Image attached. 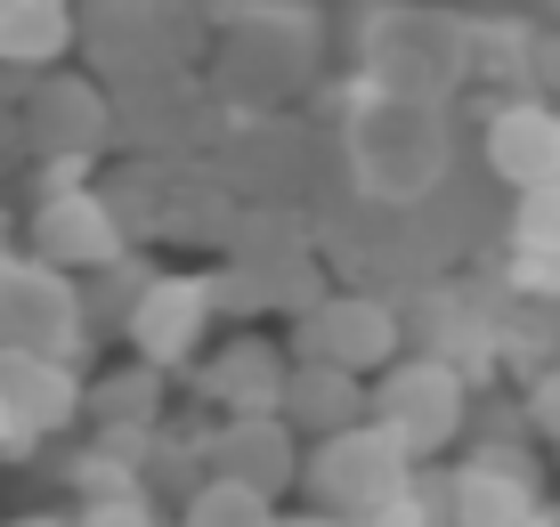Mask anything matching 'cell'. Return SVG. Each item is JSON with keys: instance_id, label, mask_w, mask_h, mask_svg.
<instances>
[{"instance_id": "obj_1", "label": "cell", "mask_w": 560, "mask_h": 527, "mask_svg": "<svg viewBox=\"0 0 560 527\" xmlns=\"http://www.w3.org/2000/svg\"><path fill=\"white\" fill-rule=\"evenodd\" d=\"M203 82L228 114H284L325 82V16L308 0H228L203 33Z\"/></svg>"}, {"instance_id": "obj_2", "label": "cell", "mask_w": 560, "mask_h": 527, "mask_svg": "<svg viewBox=\"0 0 560 527\" xmlns=\"http://www.w3.org/2000/svg\"><path fill=\"white\" fill-rule=\"evenodd\" d=\"M350 90L455 106L471 90V16L439 0H365L350 25Z\"/></svg>"}, {"instance_id": "obj_3", "label": "cell", "mask_w": 560, "mask_h": 527, "mask_svg": "<svg viewBox=\"0 0 560 527\" xmlns=\"http://www.w3.org/2000/svg\"><path fill=\"white\" fill-rule=\"evenodd\" d=\"M341 171L365 203L382 211H422L455 179V114L415 106V97H365L350 90L341 114Z\"/></svg>"}, {"instance_id": "obj_4", "label": "cell", "mask_w": 560, "mask_h": 527, "mask_svg": "<svg viewBox=\"0 0 560 527\" xmlns=\"http://www.w3.org/2000/svg\"><path fill=\"white\" fill-rule=\"evenodd\" d=\"M73 57L106 90H139L203 66V25L187 0H73Z\"/></svg>"}, {"instance_id": "obj_5", "label": "cell", "mask_w": 560, "mask_h": 527, "mask_svg": "<svg viewBox=\"0 0 560 527\" xmlns=\"http://www.w3.org/2000/svg\"><path fill=\"white\" fill-rule=\"evenodd\" d=\"M16 130H25V163H42V171H106V154L122 147L114 90L73 57L42 73H16Z\"/></svg>"}, {"instance_id": "obj_6", "label": "cell", "mask_w": 560, "mask_h": 527, "mask_svg": "<svg viewBox=\"0 0 560 527\" xmlns=\"http://www.w3.org/2000/svg\"><path fill=\"white\" fill-rule=\"evenodd\" d=\"M365 414L407 446L415 462H439L447 446L471 438V374H463L455 358H431V349H398L374 374Z\"/></svg>"}, {"instance_id": "obj_7", "label": "cell", "mask_w": 560, "mask_h": 527, "mask_svg": "<svg viewBox=\"0 0 560 527\" xmlns=\"http://www.w3.org/2000/svg\"><path fill=\"white\" fill-rule=\"evenodd\" d=\"M90 341L98 333H90L82 277L16 244L0 260V358H73L82 365Z\"/></svg>"}, {"instance_id": "obj_8", "label": "cell", "mask_w": 560, "mask_h": 527, "mask_svg": "<svg viewBox=\"0 0 560 527\" xmlns=\"http://www.w3.org/2000/svg\"><path fill=\"white\" fill-rule=\"evenodd\" d=\"M415 471H422V462H415L390 431H382L374 414H365V422H350V431L308 438V455H301V495L317 503V512H341V519L374 527L382 503H390Z\"/></svg>"}, {"instance_id": "obj_9", "label": "cell", "mask_w": 560, "mask_h": 527, "mask_svg": "<svg viewBox=\"0 0 560 527\" xmlns=\"http://www.w3.org/2000/svg\"><path fill=\"white\" fill-rule=\"evenodd\" d=\"M25 251L73 268V277H98V268H114L122 251H139V244H130V227H122V211H114L106 179L90 171V179H33Z\"/></svg>"}, {"instance_id": "obj_10", "label": "cell", "mask_w": 560, "mask_h": 527, "mask_svg": "<svg viewBox=\"0 0 560 527\" xmlns=\"http://www.w3.org/2000/svg\"><path fill=\"white\" fill-rule=\"evenodd\" d=\"M220 277L211 268H154L147 292L130 301L122 317V349L147 365H163V374H187V365L211 349V325H220Z\"/></svg>"}, {"instance_id": "obj_11", "label": "cell", "mask_w": 560, "mask_h": 527, "mask_svg": "<svg viewBox=\"0 0 560 527\" xmlns=\"http://www.w3.org/2000/svg\"><path fill=\"white\" fill-rule=\"evenodd\" d=\"M398 349H407V317H398L390 292H365V284H325L317 308L293 317V358H325V365H350V374H382Z\"/></svg>"}, {"instance_id": "obj_12", "label": "cell", "mask_w": 560, "mask_h": 527, "mask_svg": "<svg viewBox=\"0 0 560 527\" xmlns=\"http://www.w3.org/2000/svg\"><path fill=\"white\" fill-rule=\"evenodd\" d=\"M82 389L90 374L73 358H0V462H33L82 431Z\"/></svg>"}, {"instance_id": "obj_13", "label": "cell", "mask_w": 560, "mask_h": 527, "mask_svg": "<svg viewBox=\"0 0 560 527\" xmlns=\"http://www.w3.org/2000/svg\"><path fill=\"white\" fill-rule=\"evenodd\" d=\"M545 471L520 446L479 438L447 471V527H545Z\"/></svg>"}, {"instance_id": "obj_14", "label": "cell", "mask_w": 560, "mask_h": 527, "mask_svg": "<svg viewBox=\"0 0 560 527\" xmlns=\"http://www.w3.org/2000/svg\"><path fill=\"white\" fill-rule=\"evenodd\" d=\"M479 163H488V179L504 195L560 179V97H545V90L488 97V114H479Z\"/></svg>"}, {"instance_id": "obj_15", "label": "cell", "mask_w": 560, "mask_h": 527, "mask_svg": "<svg viewBox=\"0 0 560 527\" xmlns=\"http://www.w3.org/2000/svg\"><path fill=\"white\" fill-rule=\"evenodd\" d=\"M301 455L308 438L293 431L284 414H220L203 431V471L211 479H236L253 495H301Z\"/></svg>"}, {"instance_id": "obj_16", "label": "cell", "mask_w": 560, "mask_h": 527, "mask_svg": "<svg viewBox=\"0 0 560 527\" xmlns=\"http://www.w3.org/2000/svg\"><path fill=\"white\" fill-rule=\"evenodd\" d=\"M284 374H293V341H268V333H228L211 341L196 365H187V389L211 406V414H277Z\"/></svg>"}, {"instance_id": "obj_17", "label": "cell", "mask_w": 560, "mask_h": 527, "mask_svg": "<svg viewBox=\"0 0 560 527\" xmlns=\"http://www.w3.org/2000/svg\"><path fill=\"white\" fill-rule=\"evenodd\" d=\"M365 398H374V374H350V365H325V358H293L277 414L293 422L301 438H325V431L365 422Z\"/></svg>"}, {"instance_id": "obj_18", "label": "cell", "mask_w": 560, "mask_h": 527, "mask_svg": "<svg viewBox=\"0 0 560 527\" xmlns=\"http://www.w3.org/2000/svg\"><path fill=\"white\" fill-rule=\"evenodd\" d=\"M163 414H171V374L147 365V358H130V349H122V365L90 374V389H82L90 431H163Z\"/></svg>"}, {"instance_id": "obj_19", "label": "cell", "mask_w": 560, "mask_h": 527, "mask_svg": "<svg viewBox=\"0 0 560 527\" xmlns=\"http://www.w3.org/2000/svg\"><path fill=\"white\" fill-rule=\"evenodd\" d=\"M73 57V0H0V73H42Z\"/></svg>"}, {"instance_id": "obj_20", "label": "cell", "mask_w": 560, "mask_h": 527, "mask_svg": "<svg viewBox=\"0 0 560 527\" xmlns=\"http://www.w3.org/2000/svg\"><path fill=\"white\" fill-rule=\"evenodd\" d=\"M277 495H253L236 479H203L196 495L179 503V527H277Z\"/></svg>"}, {"instance_id": "obj_21", "label": "cell", "mask_w": 560, "mask_h": 527, "mask_svg": "<svg viewBox=\"0 0 560 527\" xmlns=\"http://www.w3.org/2000/svg\"><path fill=\"white\" fill-rule=\"evenodd\" d=\"M147 277H154V268H147V260H130V251H122L114 268H98V277H82L90 333H114V341H122V317H130V301L147 292Z\"/></svg>"}, {"instance_id": "obj_22", "label": "cell", "mask_w": 560, "mask_h": 527, "mask_svg": "<svg viewBox=\"0 0 560 527\" xmlns=\"http://www.w3.org/2000/svg\"><path fill=\"white\" fill-rule=\"evenodd\" d=\"M504 244L512 251H560V179L545 187H520L504 211Z\"/></svg>"}, {"instance_id": "obj_23", "label": "cell", "mask_w": 560, "mask_h": 527, "mask_svg": "<svg viewBox=\"0 0 560 527\" xmlns=\"http://www.w3.org/2000/svg\"><path fill=\"white\" fill-rule=\"evenodd\" d=\"M73 519H82V527H179V512H171L163 495H147L139 479H130V487H106V495H90Z\"/></svg>"}, {"instance_id": "obj_24", "label": "cell", "mask_w": 560, "mask_h": 527, "mask_svg": "<svg viewBox=\"0 0 560 527\" xmlns=\"http://www.w3.org/2000/svg\"><path fill=\"white\" fill-rule=\"evenodd\" d=\"M512 301H560V251H504Z\"/></svg>"}, {"instance_id": "obj_25", "label": "cell", "mask_w": 560, "mask_h": 527, "mask_svg": "<svg viewBox=\"0 0 560 527\" xmlns=\"http://www.w3.org/2000/svg\"><path fill=\"white\" fill-rule=\"evenodd\" d=\"M528 431L560 455V358L536 365V382H528Z\"/></svg>"}, {"instance_id": "obj_26", "label": "cell", "mask_w": 560, "mask_h": 527, "mask_svg": "<svg viewBox=\"0 0 560 527\" xmlns=\"http://www.w3.org/2000/svg\"><path fill=\"white\" fill-rule=\"evenodd\" d=\"M528 90L560 97V25H536V49H528Z\"/></svg>"}, {"instance_id": "obj_27", "label": "cell", "mask_w": 560, "mask_h": 527, "mask_svg": "<svg viewBox=\"0 0 560 527\" xmlns=\"http://www.w3.org/2000/svg\"><path fill=\"white\" fill-rule=\"evenodd\" d=\"M277 527H358V519H341V512H317V503H308V512H284Z\"/></svg>"}, {"instance_id": "obj_28", "label": "cell", "mask_w": 560, "mask_h": 527, "mask_svg": "<svg viewBox=\"0 0 560 527\" xmlns=\"http://www.w3.org/2000/svg\"><path fill=\"white\" fill-rule=\"evenodd\" d=\"M0 527H82L73 512H16V519H0Z\"/></svg>"}, {"instance_id": "obj_29", "label": "cell", "mask_w": 560, "mask_h": 527, "mask_svg": "<svg viewBox=\"0 0 560 527\" xmlns=\"http://www.w3.org/2000/svg\"><path fill=\"white\" fill-rule=\"evenodd\" d=\"M16 244H25V220H16V211H9V203H0V260H9V251H16Z\"/></svg>"}]
</instances>
